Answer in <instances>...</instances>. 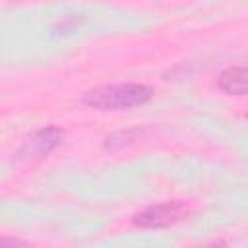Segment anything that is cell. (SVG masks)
Segmentation results:
<instances>
[{"label": "cell", "mask_w": 248, "mask_h": 248, "mask_svg": "<svg viewBox=\"0 0 248 248\" xmlns=\"http://www.w3.org/2000/svg\"><path fill=\"white\" fill-rule=\"evenodd\" d=\"M246 118H248V114H246Z\"/></svg>", "instance_id": "8992f818"}, {"label": "cell", "mask_w": 248, "mask_h": 248, "mask_svg": "<svg viewBox=\"0 0 248 248\" xmlns=\"http://www.w3.org/2000/svg\"><path fill=\"white\" fill-rule=\"evenodd\" d=\"M217 85L229 95H248V66H234L223 70Z\"/></svg>", "instance_id": "277c9868"}, {"label": "cell", "mask_w": 248, "mask_h": 248, "mask_svg": "<svg viewBox=\"0 0 248 248\" xmlns=\"http://www.w3.org/2000/svg\"><path fill=\"white\" fill-rule=\"evenodd\" d=\"M141 134V130H126V132H116V134H112V136H116V138H120V140H107L105 141V145L107 147H120V145H124V143H130L132 140H138V136Z\"/></svg>", "instance_id": "5b68a950"}, {"label": "cell", "mask_w": 248, "mask_h": 248, "mask_svg": "<svg viewBox=\"0 0 248 248\" xmlns=\"http://www.w3.org/2000/svg\"><path fill=\"white\" fill-rule=\"evenodd\" d=\"M184 203L180 202H165L145 207L134 217V225L141 229H165L169 225H174L184 215Z\"/></svg>", "instance_id": "7a4b0ae2"}, {"label": "cell", "mask_w": 248, "mask_h": 248, "mask_svg": "<svg viewBox=\"0 0 248 248\" xmlns=\"http://www.w3.org/2000/svg\"><path fill=\"white\" fill-rule=\"evenodd\" d=\"M62 130L54 128V126H48V128H43L39 132H35L27 143L19 149L17 155L25 157V159H41L45 155H48L60 141H62Z\"/></svg>", "instance_id": "3957f363"}, {"label": "cell", "mask_w": 248, "mask_h": 248, "mask_svg": "<svg viewBox=\"0 0 248 248\" xmlns=\"http://www.w3.org/2000/svg\"><path fill=\"white\" fill-rule=\"evenodd\" d=\"M153 97V89L143 83H112L101 85L83 95V103L97 110H124L141 107Z\"/></svg>", "instance_id": "6da1fadb"}]
</instances>
